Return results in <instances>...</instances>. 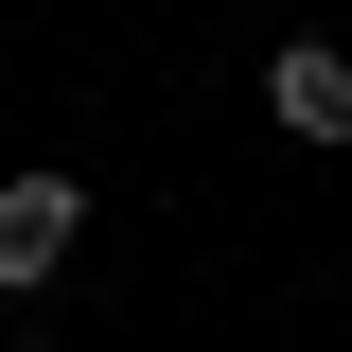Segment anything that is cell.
I'll return each instance as SVG.
<instances>
[{"mask_svg": "<svg viewBox=\"0 0 352 352\" xmlns=\"http://www.w3.org/2000/svg\"><path fill=\"white\" fill-rule=\"evenodd\" d=\"M88 247V176H0V300H36Z\"/></svg>", "mask_w": 352, "mask_h": 352, "instance_id": "obj_1", "label": "cell"}, {"mask_svg": "<svg viewBox=\"0 0 352 352\" xmlns=\"http://www.w3.org/2000/svg\"><path fill=\"white\" fill-rule=\"evenodd\" d=\"M264 124L335 159V141H352V53H335V36H282V53H264Z\"/></svg>", "mask_w": 352, "mask_h": 352, "instance_id": "obj_2", "label": "cell"}]
</instances>
